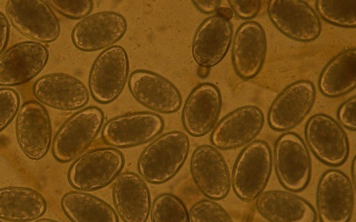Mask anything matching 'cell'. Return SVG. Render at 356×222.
<instances>
[{
  "instance_id": "cell-33",
  "label": "cell",
  "mask_w": 356,
  "mask_h": 222,
  "mask_svg": "<svg viewBox=\"0 0 356 222\" xmlns=\"http://www.w3.org/2000/svg\"><path fill=\"white\" fill-rule=\"evenodd\" d=\"M230 8L241 19H252L261 10L262 1L260 0H229Z\"/></svg>"
},
{
  "instance_id": "cell-27",
  "label": "cell",
  "mask_w": 356,
  "mask_h": 222,
  "mask_svg": "<svg viewBox=\"0 0 356 222\" xmlns=\"http://www.w3.org/2000/svg\"><path fill=\"white\" fill-rule=\"evenodd\" d=\"M60 207L72 222H119L117 212L111 205L88 192L65 194Z\"/></svg>"
},
{
  "instance_id": "cell-15",
  "label": "cell",
  "mask_w": 356,
  "mask_h": 222,
  "mask_svg": "<svg viewBox=\"0 0 356 222\" xmlns=\"http://www.w3.org/2000/svg\"><path fill=\"white\" fill-rule=\"evenodd\" d=\"M355 203L354 186L350 178L337 169L321 176L316 193L321 222H349Z\"/></svg>"
},
{
  "instance_id": "cell-4",
  "label": "cell",
  "mask_w": 356,
  "mask_h": 222,
  "mask_svg": "<svg viewBox=\"0 0 356 222\" xmlns=\"http://www.w3.org/2000/svg\"><path fill=\"white\" fill-rule=\"evenodd\" d=\"M103 111L97 107L83 108L60 127L53 142V155L60 163L79 157L97 139L102 130Z\"/></svg>"
},
{
  "instance_id": "cell-32",
  "label": "cell",
  "mask_w": 356,
  "mask_h": 222,
  "mask_svg": "<svg viewBox=\"0 0 356 222\" xmlns=\"http://www.w3.org/2000/svg\"><path fill=\"white\" fill-rule=\"evenodd\" d=\"M47 3L58 13L71 19H84L93 8L91 0H49Z\"/></svg>"
},
{
  "instance_id": "cell-20",
  "label": "cell",
  "mask_w": 356,
  "mask_h": 222,
  "mask_svg": "<svg viewBox=\"0 0 356 222\" xmlns=\"http://www.w3.org/2000/svg\"><path fill=\"white\" fill-rule=\"evenodd\" d=\"M267 37L262 25L256 22L242 24L232 41L234 69L241 78L251 80L261 71L267 53Z\"/></svg>"
},
{
  "instance_id": "cell-25",
  "label": "cell",
  "mask_w": 356,
  "mask_h": 222,
  "mask_svg": "<svg viewBox=\"0 0 356 222\" xmlns=\"http://www.w3.org/2000/svg\"><path fill=\"white\" fill-rule=\"evenodd\" d=\"M47 203L38 191L26 187L0 189V219L30 222L44 216Z\"/></svg>"
},
{
  "instance_id": "cell-35",
  "label": "cell",
  "mask_w": 356,
  "mask_h": 222,
  "mask_svg": "<svg viewBox=\"0 0 356 222\" xmlns=\"http://www.w3.org/2000/svg\"><path fill=\"white\" fill-rule=\"evenodd\" d=\"M10 37V23L6 15L0 12V56H1L8 46Z\"/></svg>"
},
{
  "instance_id": "cell-10",
  "label": "cell",
  "mask_w": 356,
  "mask_h": 222,
  "mask_svg": "<svg viewBox=\"0 0 356 222\" xmlns=\"http://www.w3.org/2000/svg\"><path fill=\"white\" fill-rule=\"evenodd\" d=\"M190 171L197 189L207 199L222 200L232 189V176L223 155L212 145L204 144L193 153Z\"/></svg>"
},
{
  "instance_id": "cell-37",
  "label": "cell",
  "mask_w": 356,
  "mask_h": 222,
  "mask_svg": "<svg viewBox=\"0 0 356 222\" xmlns=\"http://www.w3.org/2000/svg\"><path fill=\"white\" fill-rule=\"evenodd\" d=\"M216 12L217 14L224 17L225 19H227L229 21L233 18L234 16V12L230 8L220 7L218 10H216Z\"/></svg>"
},
{
  "instance_id": "cell-5",
  "label": "cell",
  "mask_w": 356,
  "mask_h": 222,
  "mask_svg": "<svg viewBox=\"0 0 356 222\" xmlns=\"http://www.w3.org/2000/svg\"><path fill=\"white\" fill-rule=\"evenodd\" d=\"M6 12L15 30L31 41L51 44L60 36L59 20L47 1L8 0Z\"/></svg>"
},
{
  "instance_id": "cell-30",
  "label": "cell",
  "mask_w": 356,
  "mask_h": 222,
  "mask_svg": "<svg viewBox=\"0 0 356 222\" xmlns=\"http://www.w3.org/2000/svg\"><path fill=\"white\" fill-rule=\"evenodd\" d=\"M190 222H234L220 204L209 199L193 205L189 211Z\"/></svg>"
},
{
  "instance_id": "cell-31",
  "label": "cell",
  "mask_w": 356,
  "mask_h": 222,
  "mask_svg": "<svg viewBox=\"0 0 356 222\" xmlns=\"http://www.w3.org/2000/svg\"><path fill=\"white\" fill-rule=\"evenodd\" d=\"M21 99L12 88H0V133L11 124L18 114Z\"/></svg>"
},
{
  "instance_id": "cell-19",
  "label": "cell",
  "mask_w": 356,
  "mask_h": 222,
  "mask_svg": "<svg viewBox=\"0 0 356 222\" xmlns=\"http://www.w3.org/2000/svg\"><path fill=\"white\" fill-rule=\"evenodd\" d=\"M129 89L134 98L155 112L170 114L181 105V96L176 85L152 71L138 70L129 78Z\"/></svg>"
},
{
  "instance_id": "cell-9",
  "label": "cell",
  "mask_w": 356,
  "mask_h": 222,
  "mask_svg": "<svg viewBox=\"0 0 356 222\" xmlns=\"http://www.w3.org/2000/svg\"><path fill=\"white\" fill-rule=\"evenodd\" d=\"M310 151L321 163L332 167L343 165L350 155V142L343 128L325 114L310 117L305 127Z\"/></svg>"
},
{
  "instance_id": "cell-3",
  "label": "cell",
  "mask_w": 356,
  "mask_h": 222,
  "mask_svg": "<svg viewBox=\"0 0 356 222\" xmlns=\"http://www.w3.org/2000/svg\"><path fill=\"white\" fill-rule=\"evenodd\" d=\"M124 165V156L116 148L91 150L77 157L71 165L67 180L78 191H98L115 181Z\"/></svg>"
},
{
  "instance_id": "cell-23",
  "label": "cell",
  "mask_w": 356,
  "mask_h": 222,
  "mask_svg": "<svg viewBox=\"0 0 356 222\" xmlns=\"http://www.w3.org/2000/svg\"><path fill=\"white\" fill-rule=\"evenodd\" d=\"M113 202L118 217L124 222H147L151 212V194L140 176L127 172L115 179Z\"/></svg>"
},
{
  "instance_id": "cell-8",
  "label": "cell",
  "mask_w": 356,
  "mask_h": 222,
  "mask_svg": "<svg viewBox=\"0 0 356 222\" xmlns=\"http://www.w3.org/2000/svg\"><path fill=\"white\" fill-rule=\"evenodd\" d=\"M17 141L24 155L33 161L44 158L53 140V126L47 110L38 101H28L16 116Z\"/></svg>"
},
{
  "instance_id": "cell-22",
  "label": "cell",
  "mask_w": 356,
  "mask_h": 222,
  "mask_svg": "<svg viewBox=\"0 0 356 222\" xmlns=\"http://www.w3.org/2000/svg\"><path fill=\"white\" fill-rule=\"evenodd\" d=\"M231 21L216 14L204 20L195 33L193 56L202 67L211 68L220 64L229 52L232 42Z\"/></svg>"
},
{
  "instance_id": "cell-11",
  "label": "cell",
  "mask_w": 356,
  "mask_h": 222,
  "mask_svg": "<svg viewBox=\"0 0 356 222\" xmlns=\"http://www.w3.org/2000/svg\"><path fill=\"white\" fill-rule=\"evenodd\" d=\"M49 59V49L37 42H20L8 48L0 56V87L29 83L44 69Z\"/></svg>"
},
{
  "instance_id": "cell-12",
  "label": "cell",
  "mask_w": 356,
  "mask_h": 222,
  "mask_svg": "<svg viewBox=\"0 0 356 222\" xmlns=\"http://www.w3.org/2000/svg\"><path fill=\"white\" fill-rule=\"evenodd\" d=\"M269 19L275 27L293 40L309 42L321 33L318 15L307 2L301 0H271L267 8Z\"/></svg>"
},
{
  "instance_id": "cell-24",
  "label": "cell",
  "mask_w": 356,
  "mask_h": 222,
  "mask_svg": "<svg viewBox=\"0 0 356 222\" xmlns=\"http://www.w3.org/2000/svg\"><path fill=\"white\" fill-rule=\"evenodd\" d=\"M259 214L269 222H316L314 207L291 191H269L256 199Z\"/></svg>"
},
{
  "instance_id": "cell-21",
  "label": "cell",
  "mask_w": 356,
  "mask_h": 222,
  "mask_svg": "<svg viewBox=\"0 0 356 222\" xmlns=\"http://www.w3.org/2000/svg\"><path fill=\"white\" fill-rule=\"evenodd\" d=\"M222 108V96L213 83H202L191 92L184 110L181 121L184 129L193 137H203L214 130Z\"/></svg>"
},
{
  "instance_id": "cell-1",
  "label": "cell",
  "mask_w": 356,
  "mask_h": 222,
  "mask_svg": "<svg viewBox=\"0 0 356 222\" xmlns=\"http://www.w3.org/2000/svg\"><path fill=\"white\" fill-rule=\"evenodd\" d=\"M190 149L188 135L179 131L165 133L145 148L138 161V173L153 185L166 183L186 163Z\"/></svg>"
},
{
  "instance_id": "cell-38",
  "label": "cell",
  "mask_w": 356,
  "mask_h": 222,
  "mask_svg": "<svg viewBox=\"0 0 356 222\" xmlns=\"http://www.w3.org/2000/svg\"><path fill=\"white\" fill-rule=\"evenodd\" d=\"M351 175L353 177V186H355L356 182V158L354 157L351 165Z\"/></svg>"
},
{
  "instance_id": "cell-16",
  "label": "cell",
  "mask_w": 356,
  "mask_h": 222,
  "mask_svg": "<svg viewBox=\"0 0 356 222\" xmlns=\"http://www.w3.org/2000/svg\"><path fill=\"white\" fill-rule=\"evenodd\" d=\"M127 30L123 15L115 12H101L86 17L74 28V46L83 52L107 49L120 41Z\"/></svg>"
},
{
  "instance_id": "cell-14",
  "label": "cell",
  "mask_w": 356,
  "mask_h": 222,
  "mask_svg": "<svg viewBox=\"0 0 356 222\" xmlns=\"http://www.w3.org/2000/svg\"><path fill=\"white\" fill-rule=\"evenodd\" d=\"M163 118L152 112L129 113L103 126L102 139L109 146L127 148L151 142L163 130Z\"/></svg>"
},
{
  "instance_id": "cell-40",
  "label": "cell",
  "mask_w": 356,
  "mask_h": 222,
  "mask_svg": "<svg viewBox=\"0 0 356 222\" xmlns=\"http://www.w3.org/2000/svg\"><path fill=\"white\" fill-rule=\"evenodd\" d=\"M0 222H3L1 220H0Z\"/></svg>"
},
{
  "instance_id": "cell-39",
  "label": "cell",
  "mask_w": 356,
  "mask_h": 222,
  "mask_svg": "<svg viewBox=\"0 0 356 222\" xmlns=\"http://www.w3.org/2000/svg\"><path fill=\"white\" fill-rule=\"evenodd\" d=\"M34 222H60V221L54 220V219H39Z\"/></svg>"
},
{
  "instance_id": "cell-34",
  "label": "cell",
  "mask_w": 356,
  "mask_h": 222,
  "mask_svg": "<svg viewBox=\"0 0 356 222\" xmlns=\"http://www.w3.org/2000/svg\"><path fill=\"white\" fill-rule=\"evenodd\" d=\"M337 118L343 126L351 131L356 130V97L343 102L337 111Z\"/></svg>"
},
{
  "instance_id": "cell-7",
  "label": "cell",
  "mask_w": 356,
  "mask_h": 222,
  "mask_svg": "<svg viewBox=\"0 0 356 222\" xmlns=\"http://www.w3.org/2000/svg\"><path fill=\"white\" fill-rule=\"evenodd\" d=\"M129 71L125 49L111 46L103 51L94 62L89 78L91 96L100 104L111 103L123 92Z\"/></svg>"
},
{
  "instance_id": "cell-28",
  "label": "cell",
  "mask_w": 356,
  "mask_h": 222,
  "mask_svg": "<svg viewBox=\"0 0 356 222\" xmlns=\"http://www.w3.org/2000/svg\"><path fill=\"white\" fill-rule=\"evenodd\" d=\"M316 8L321 18L329 24L346 28L356 27V0H318Z\"/></svg>"
},
{
  "instance_id": "cell-17",
  "label": "cell",
  "mask_w": 356,
  "mask_h": 222,
  "mask_svg": "<svg viewBox=\"0 0 356 222\" xmlns=\"http://www.w3.org/2000/svg\"><path fill=\"white\" fill-rule=\"evenodd\" d=\"M264 124L265 116L261 109L254 105L239 108L216 126L211 142L220 150L239 148L256 139Z\"/></svg>"
},
{
  "instance_id": "cell-26",
  "label": "cell",
  "mask_w": 356,
  "mask_h": 222,
  "mask_svg": "<svg viewBox=\"0 0 356 222\" xmlns=\"http://www.w3.org/2000/svg\"><path fill=\"white\" fill-rule=\"evenodd\" d=\"M356 85V49L339 53L325 67L318 80V88L327 98H339L353 91Z\"/></svg>"
},
{
  "instance_id": "cell-6",
  "label": "cell",
  "mask_w": 356,
  "mask_h": 222,
  "mask_svg": "<svg viewBox=\"0 0 356 222\" xmlns=\"http://www.w3.org/2000/svg\"><path fill=\"white\" fill-rule=\"evenodd\" d=\"M273 160L277 178L286 190L298 193L307 189L312 176V160L300 135L282 134L275 142Z\"/></svg>"
},
{
  "instance_id": "cell-13",
  "label": "cell",
  "mask_w": 356,
  "mask_h": 222,
  "mask_svg": "<svg viewBox=\"0 0 356 222\" xmlns=\"http://www.w3.org/2000/svg\"><path fill=\"white\" fill-rule=\"evenodd\" d=\"M316 99V87L311 81L291 83L273 102L268 113L269 126L277 132L290 131L308 116Z\"/></svg>"
},
{
  "instance_id": "cell-36",
  "label": "cell",
  "mask_w": 356,
  "mask_h": 222,
  "mask_svg": "<svg viewBox=\"0 0 356 222\" xmlns=\"http://www.w3.org/2000/svg\"><path fill=\"white\" fill-rule=\"evenodd\" d=\"M199 11L204 14H212L220 7V0H206V1H193Z\"/></svg>"
},
{
  "instance_id": "cell-18",
  "label": "cell",
  "mask_w": 356,
  "mask_h": 222,
  "mask_svg": "<svg viewBox=\"0 0 356 222\" xmlns=\"http://www.w3.org/2000/svg\"><path fill=\"white\" fill-rule=\"evenodd\" d=\"M32 92L40 104L65 111L83 108L90 97L82 81L64 73L42 76L34 83Z\"/></svg>"
},
{
  "instance_id": "cell-2",
  "label": "cell",
  "mask_w": 356,
  "mask_h": 222,
  "mask_svg": "<svg viewBox=\"0 0 356 222\" xmlns=\"http://www.w3.org/2000/svg\"><path fill=\"white\" fill-rule=\"evenodd\" d=\"M273 160L270 146L262 140L248 144L240 153L232 174V187L238 198L250 203L264 193L270 179Z\"/></svg>"
},
{
  "instance_id": "cell-29",
  "label": "cell",
  "mask_w": 356,
  "mask_h": 222,
  "mask_svg": "<svg viewBox=\"0 0 356 222\" xmlns=\"http://www.w3.org/2000/svg\"><path fill=\"white\" fill-rule=\"evenodd\" d=\"M150 214L152 222H190L186 205L178 196L170 193L156 198Z\"/></svg>"
}]
</instances>
